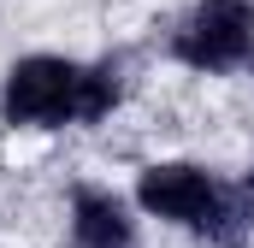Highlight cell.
<instances>
[{"instance_id":"6da1fadb","label":"cell","mask_w":254,"mask_h":248,"mask_svg":"<svg viewBox=\"0 0 254 248\" xmlns=\"http://www.w3.org/2000/svg\"><path fill=\"white\" fill-rule=\"evenodd\" d=\"M113 107H119V71L113 65H71L54 54L18 60L6 71V95H0L6 124H30V130L101 124Z\"/></svg>"},{"instance_id":"7a4b0ae2","label":"cell","mask_w":254,"mask_h":248,"mask_svg":"<svg viewBox=\"0 0 254 248\" xmlns=\"http://www.w3.org/2000/svg\"><path fill=\"white\" fill-rule=\"evenodd\" d=\"M136 201L154 213V219H172V225H190L207 243L237 248L243 243V201L231 189H219L201 166L190 160H166V166H148L136 178Z\"/></svg>"},{"instance_id":"3957f363","label":"cell","mask_w":254,"mask_h":248,"mask_svg":"<svg viewBox=\"0 0 254 248\" xmlns=\"http://www.w3.org/2000/svg\"><path fill=\"white\" fill-rule=\"evenodd\" d=\"M178 60L195 71H237L254 54V6L249 0H201L178 30Z\"/></svg>"},{"instance_id":"277c9868","label":"cell","mask_w":254,"mask_h":248,"mask_svg":"<svg viewBox=\"0 0 254 248\" xmlns=\"http://www.w3.org/2000/svg\"><path fill=\"white\" fill-rule=\"evenodd\" d=\"M130 237H136V225L113 189L71 195V248H130Z\"/></svg>"}]
</instances>
